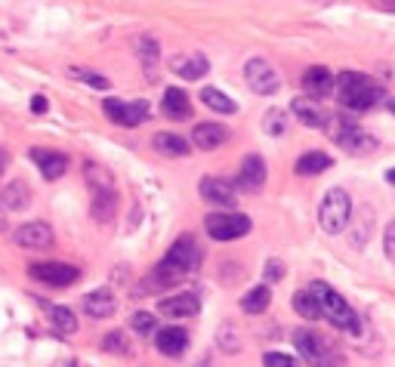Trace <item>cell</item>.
<instances>
[{
	"label": "cell",
	"instance_id": "cell-1",
	"mask_svg": "<svg viewBox=\"0 0 395 367\" xmlns=\"http://www.w3.org/2000/svg\"><path fill=\"white\" fill-rule=\"evenodd\" d=\"M204 262V250L198 247V241L191 235H182L179 241H173V247L167 250V256L151 269V275L146 278L142 290L148 293H161V290H170L176 284H182L189 275H195Z\"/></svg>",
	"mask_w": 395,
	"mask_h": 367
},
{
	"label": "cell",
	"instance_id": "cell-2",
	"mask_svg": "<svg viewBox=\"0 0 395 367\" xmlns=\"http://www.w3.org/2000/svg\"><path fill=\"white\" fill-rule=\"evenodd\" d=\"M334 90L340 105H346L349 112H367L383 99V87L361 71H343L340 78H334Z\"/></svg>",
	"mask_w": 395,
	"mask_h": 367
},
{
	"label": "cell",
	"instance_id": "cell-3",
	"mask_svg": "<svg viewBox=\"0 0 395 367\" xmlns=\"http://www.w3.org/2000/svg\"><path fill=\"white\" fill-rule=\"evenodd\" d=\"M309 293L315 296L318 312H322L324 321H331L334 327L346 330V334H361V321H358L355 309H352V305L343 300L331 284H324V281H312V284H309Z\"/></svg>",
	"mask_w": 395,
	"mask_h": 367
},
{
	"label": "cell",
	"instance_id": "cell-4",
	"mask_svg": "<svg viewBox=\"0 0 395 367\" xmlns=\"http://www.w3.org/2000/svg\"><path fill=\"white\" fill-rule=\"evenodd\" d=\"M324 130H327V136H331L334 142L340 145V148H346L349 155H371V151H377V145H380V142H377V136H371L365 127L343 121L340 115L327 117Z\"/></svg>",
	"mask_w": 395,
	"mask_h": 367
},
{
	"label": "cell",
	"instance_id": "cell-5",
	"mask_svg": "<svg viewBox=\"0 0 395 367\" xmlns=\"http://www.w3.org/2000/svg\"><path fill=\"white\" fill-rule=\"evenodd\" d=\"M352 216V198L346 189H331L322 198V207H318V226L324 228L327 235H340L343 228H346Z\"/></svg>",
	"mask_w": 395,
	"mask_h": 367
},
{
	"label": "cell",
	"instance_id": "cell-6",
	"mask_svg": "<svg viewBox=\"0 0 395 367\" xmlns=\"http://www.w3.org/2000/svg\"><path fill=\"white\" fill-rule=\"evenodd\" d=\"M204 228L213 241H235V238H244L254 228V223H250V216H244V213L223 210V213H210L204 219Z\"/></svg>",
	"mask_w": 395,
	"mask_h": 367
},
{
	"label": "cell",
	"instance_id": "cell-7",
	"mask_svg": "<svg viewBox=\"0 0 395 367\" xmlns=\"http://www.w3.org/2000/svg\"><path fill=\"white\" fill-rule=\"evenodd\" d=\"M244 81L247 87L257 93V96H275V93L281 90V78L278 71L272 68V62H266V59H247L244 62Z\"/></svg>",
	"mask_w": 395,
	"mask_h": 367
},
{
	"label": "cell",
	"instance_id": "cell-8",
	"mask_svg": "<svg viewBox=\"0 0 395 367\" xmlns=\"http://www.w3.org/2000/svg\"><path fill=\"white\" fill-rule=\"evenodd\" d=\"M28 275L37 278L40 284H47V287H71L74 281L81 278V269L65 266V262H35V266L28 269Z\"/></svg>",
	"mask_w": 395,
	"mask_h": 367
},
{
	"label": "cell",
	"instance_id": "cell-9",
	"mask_svg": "<svg viewBox=\"0 0 395 367\" xmlns=\"http://www.w3.org/2000/svg\"><path fill=\"white\" fill-rule=\"evenodd\" d=\"M293 346H297V352L302 355V361L312 364V367H324L327 361H331L327 343L318 334H312V330H306V327L293 334Z\"/></svg>",
	"mask_w": 395,
	"mask_h": 367
},
{
	"label": "cell",
	"instance_id": "cell-10",
	"mask_svg": "<svg viewBox=\"0 0 395 367\" xmlns=\"http://www.w3.org/2000/svg\"><path fill=\"white\" fill-rule=\"evenodd\" d=\"M198 189L207 204H216V207H232L235 204V182H229L223 176H204Z\"/></svg>",
	"mask_w": 395,
	"mask_h": 367
},
{
	"label": "cell",
	"instance_id": "cell-11",
	"mask_svg": "<svg viewBox=\"0 0 395 367\" xmlns=\"http://www.w3.org/2000/svg\"><path fill=\"white\" fill-rule=\"evenodd\" d=\"M263 185H266V161L259 155H247L238 170V189L254 194V192H263Z\"/></svg>",
	"mask_w": 395,
	"mask_h": 367
},
{
	"label": "cell",
	"instance_id": "cell-12",
	"mask_svg": "<svg viewBox=\"0 0 395 367\" xmlns=\"http://www.w3.org/2000/svg\"><path fill=\"white\" fill-rule=\"evenodd\" d=\"M158 312L170 321H179V318H191V315L201 312V303L195 293H176V296H164L158 303Z\"/></svg>",
	"mask_w": 395,
	"mask_h": 367
},
{
	"label": "cell",
	"instance_id": "cell-13",
	"mask_svg": "<svg viewBox=\"0 0 395 367\" xmlns=\"http://www.w3.org/2000/svg\"><path fill=\"white\" fill-rule=\"evenodd\" d=\"M290 115L297 117L300 124H306V127H318V130H324V124H327V115L322 105H318V99L312 96H297L290 102Z\"/></svg>",
	"mask_w": 395,
	"mask_h": 367
},
{
	"label": "cell",
	"instance_id": "cell-14",
	"mask_svg": "<svg viewBox=\"0 0 395 367\" xmlns=\"http://www.w3.org/2000/svg\"><path fill=\"white\" fill-rule=\"evenodd\" d=\"M16 244L19 247H28V250H44V247L53 244V228L47 223H25L13 232Z\"/></svg>",
	"mask_w": 395,
	"mask_h": 367
},
{
	"label": "cell",
	"instance_id": "cell-15",
	"mask_svg": "<svg viewBox=\"0 0 395 367\" xmlns=\"http://www.w3.org/2000/svg\"><path fill=\"white\" fill-rule=\"evenodd\" d=\"M173 74H179L182 81H201L210 71V62L204 53H179L170 59Z\"/></svg>",
	"mask_w": 395,
	"mask_h": 367
},
{
	"label": "cell",
	"instance_id": "cell-16",
	"mask_svg": "<svg viewBox=\"0 0 395 367\" xmlns=\"http://www.w3.org/2000/svg\"><path fill=\"white\" fill-rule=\"evenodd\" d=\"M31 161L37 164V170L44 173L47 182H53V179H59L69 170V158L62 155V151H53V148H31L28 151Z\"/></svg>",
	"mask_w": 395,
	"mask_h": 367
},
{
	"label": "cell",
	"instance_id": "cell-17",
	"mask_svg": "<svg viewBox=\"0 0 395 367\" xmlns=\"http://www.w3.org/2000/svg\"><path fill=\"white\" fill-rule=\"evenodd\" d=\"M302 90H306V96H312V99H324L327 93H334V74H331V68L309 65L306 71H302Z\"/></svg>",
	"mask_w": 395,
	"mask_h": 367
},
{
	"label": "cell",
	"instance_id": "cell-18",
	"mask_svg": "<svg viewBox=\"0 0 395 367\" xmlns=\"http://www.w3.org/2000/svg\"><path fill=\"white\" fill-rule=\"evenodd\" d=\"M155 346L167 358H179L189 349V334L182 327H161L155 330Z\"/></svg>",
	"mask_w": 395,
	"mask_h": 367
},
{
	"label": "cell",
	"instance_id": "cell-19",
	"mask_svg": "<svg viewBox=\"0 0 395 367\" xmlns=\"http://www.w3.org/2000/svg\"><path fill=\"white\" fill-rule=\"evenodd\" d=\"M225 139H229V127L213 124V121H204V124H198L195 130H191V142H195V148H201V151L220 148Z\"/></svg>",
	"mask_w": 395,
	"mask_h": 367
},
{
	"label": "cell",
	"instance_id": "cell-20",
	"mask_svg": "<svg viewBox=\"0 0 395 367\" xmlns=\"http://www.w3.org/2000/svg\"><path fill=\"white\" fill-rule=\"evenodd\" d=\"M161 112L170 117V121H189V117H191V102L186 96V90L167 87L164 90V102H161Z\"/></svg>",
	"mask_w": 395,
	"mask_h": 367
},
{
	"label": "cell",
	"instance_id": "cell-21",
	"mask_svg": "<svg viewBox=\"0 0 395 367\" xmlns=\"http://www.w3.org/2000/svg\"><path fill=\"white\" fill-rule=\"evenodd\" d=\"M117 309V303H114V293L112 290H93V293H87L83 296V312L90 315V318H96V321H102V318H112Z\"/></svg>",
	"mask_w": 395,
	"mask_h": 367
},
{
	"label": "cell",
	"instance_id": "cell-22",
	"mask_svg": "<svg viewBox=\"0 0 395 367\" xmlns=\"http://www.w3.org/2000/svg\"><path fill=\"white\" fill-rule=\"evenodd\" d=\"M371 226H374V207L371 204H365L355 216H349V223H346V232L352 238V247H365L367 244V235H371Z\"/></svg>",
	"mask_w": 395,
	"mask_h": 367
},
{
	"label": "cell",
	"instance_id": "cell-23",
	"mask_svg": "<svg viewBox=\"0 0 395 367\" xmlns=\"http://www.w3.org/2000/svg\"><path fill=\"white\" fill-rule=\"evenodd\" d=\"M93 192V204H90V213H93L96 223H112L117 213V192L114 189H90Z\"/></svg>",
	"mask_w": 395,
	"mask_h": 367
},
{
	"label": "cell",
	"instance_id": "cell-24",
	"mask_svg": "<svg viewBox=\"0 0 395 367\" xmlns=\"http://www.w3.org/2000/svg\"><path fill=\"white\" fill-rule=\"evenodd\" d=\"M151 145H155V151H161L167 158H186L189 155V142L176 133H158L155 139H151Z\"/></svg>",
	"mask_w": 395,
	"mask_h": 367
},
{
	"label": "cell",
	"instance_id": "cell-25",
	"mask_svg": "<svg viewBox=\"0 0 395 367\" xmlns=\"http://www.w3.org/2000/svg\"><path fill=\"white\" fill-rule=\"evenodd\" d=\"M136 56H139V62L146 65L148 78L155 81V65H158V59H161V47H158V40L148 37V34L136 37Z\"/></svg>",
	"mask_w": 395,
	"mask_h": 367
},
{
	"label": "cell",
	"instance_id": "cell-26",
	"mask_svg": "<svg viewBox=\"0 0 395 367\" xmlns=\"http://www.w3.org/2000/svg\"><path fill=\"white\" fill-rule=\"evenodd\" d=\"M201 102H204L210 112H216V115H235V112H238L235 99H229L225 93L213 90V87H204V90H201Z\"/></svg>",
	"mask_w": 395,
	"mask_h": 367
},
{
	"label": "cell",
	"instance_id": "cell-27",
	"mask_svg": "<svg viewBox=\"0 0 395 367\" xmlns=\"http://www.w3.org/2000/svg\"><path fill=\"white\" fill-rule=\"evenodd\" d=\"M269 303H272V293H269L266 284L247 290V293L241 296V309H244L247 315H263V312L269 309Z\"/></svg>",
	"mask_w": 395,
	"mask_h": 367
},
{
	"label": "cell",
	"instance_id": "cell-28",
	"mask_svg": "<svg viewBox=\"0 0 395 367\" xmlns=\"http://www.w3.org/2000/svg\"><path fill=\"white\" fill-rule=\"evenodd\" d=\"M334 161L324 155V151H306L300 161H297V173L300 176H315V173H324Z\"/></svg>",
	"mask_w": 395,
	"mask_h": 367
},
{
	"label": "cell",
	"instance_id": "cell-29",
	"mask_svg": "<svg viewBox=\"0 0 395 367\" xmlns=\"http://www.w3.org/2000/svg\"><path fill=\"white\" fill-rule=\"evenodd\" d=\"M83 179H87L90 189H114V176L102 164H96V161L83 164Z\"/></svg>",
	"mask_w": 395,
	"mask_h": 367
},
{
	"label": "cell",
	"instance_id": "cell-30",
	"mask_svg": "<svg viewBox=\"0 0 395 367\" xmlns=\"http://www.w3.org/2000/svg\"><path fill=\"white\" fill-rule=\"evenodd\" d=\"M4 204L10 210H25L31 204V194H28V185L22 182V179H13L10 185L4 189Z\"/></svg>",
	"mask_w": 395,
	"mask_h": 367
},
{
	"label": "cell",
	"instance_id": "cell-31",
	"mask_svg": "<svg viewBox=\"0 0 395 367\" xmlns=\"http://www.w3.org/2000/svg\"><path fill=\"white\" fill-rule=\"evenodd\" d=\"M49 312V321H53L56 330H62V334H74L78 330V318H74L71 309H65V305H47Z\"/></svg>",
	"mask_w": 395,
	"mask_h": 367
},
{
	"label": "cell",
	"instance_id": "cell-32",
	"mask_svg": "<svg viewBox=\"0 0 395 367\" xmlns=\"http://www.w3.org/2000/svg\"><path fill=\"white\" fill-rule=\"evenodd\" d=\"M290 305H293V312H297V315H302V318H306V321H315V318H322V312H318V303H315V296L309 293V290H300V293H293Z\"/></svg>",
	"mask_w": 395,
	"mask_h": 367
},
{
	"label": "cell",
	"instance_id": "cell-33",
	"mask_svg": "<svg viewBox=\"0 0 395 367\" xmlns=\"http://www.w3.org/2000/svg\"><path fill=\"white\" fill-rule=\"evenodd\" d=\"M148 117V102H124V108H121V127H139L142 121Z\"/></svg>",
	"mask_w": 395,
	"mask_h": 367
},
{
	"label": "cell",
	"instance_id": "cell-34",
	"mask_svg": "<svg viewBox=\"0 0 395 367\" xmlns=\"http://www.w3.org/2000/svg\"><path fill=\"white\" fill-rule=\"evenodd\" d=\"M216 343H220V349L225 355H238L241 352V339H238V334H235V324L225 321L223 327L216 330Z\"/></svg>",
	"mask_w": 395,
	"mask_h": 367
},
{
	"label": "cell",
	"instance_id": "cell-35",
	"mask_svg": "<svg viewBox=\"0 0 395 367\" xmlns=\"http://www.w3.org/2000/svg\"><path fill=\"white\" fill-rule=\"evenodd\" d=\"M130 327L136 330L139 337H151L158 330V318H155V315H148V312H136L130 318Z\"/></svg>",
	"mask_w": 395,
	"mask_h": 367
},
{
	"label": "cell",
	"instance_id": "cell-36",
	"mask_svg": "<svg viewBox=\"0 0 395 367\" xmlns=\"http://www.w3.org/2000/svg\"><path fill=\"white\" fill-rule=\"evenodd\" d=\"M69 74L71 78H81L87 87H93V90H108L112 87V81L102 78V74H96V71H83V68H69Z\"/></svg>",
	"mask_w": 395,
	"mask_h": 367
},
{
	"label": "cell",
	"instance_id": "cell-37",
	"mask_svg": "<svg viewBox=\"0 0 395 367\" xmlns=\"http://www.w3.org/2000/svg\"><path fill=\"white\" fill-rule=\"evenodd\" d=\"M102 349H105L108 355H130V339L114 330V334H108L102 339Z\"/></svg>",
	"mask_w": 395,
	"mask_h": 367
},
{
	"label": "cell",
	"instance_id": "cell-38",
	"mask_svg": "<svg viewBox=\"0 0 395 367\" xmlns=\"http://www.w3.org/2000/svg\"><path fill=\"white\" fill-rule=\"evenodd\" d=\"M263 130H266L269 136H284V130H288V121H284V115L278 112V108L266 112V117H263Z\"/></svg>",
	"mask_w": 395,
	"mask_h": 367
},
{
	"label": "cell",
	"instance_id": "cell-39",
	"mask_svg": "<svg viewBox=\"0 0 395 367\" xmlns=\"http://www.w3.org/2000/svg\"><path fill=\"white\" fill-rule=\"evenodd\" d=\"M263 367H297V358H290L284 352H266L263 355Z\"/></svg>",
	"mask_w": 395,
	"mask_h": 367
},
{
	"label": "cell",
	"instance_id": "cell-40",
	"mask_svg": "<svg viewBox=\"0 0 395 367\" xmlns=\"http://www.w3.org/2000/svg\"><path fill=\"white\" fill-rule=\"evenodd\" d=\"M383 247H386V256L395 262V219H389V226L383 232Z\"/></svg>",
	"mask_w": 395,
	"mask_h": 367
},
{
	"label": "cell",
	"instance_id": "cell-41",
	"mask_svg": "<svg viewBox=\"0 0 395 367\" xmlns=\"http://www.w3.org/2000/svg\"><path fill=\"white\" fill-rule=\"evenodd\" d=\"M284 278V262L281 260H269L266 262V281H272V284H275V281H281Z\"/></svg>",
	"mask_w": 395,
	"mask_h": 367
},
{
	"label": "cell",
	"instance_id": "cell-42",
	"mask_svg": "<svg viewBox=\"0 0 395 367\" xmlns=\"http://www.w3.org/2000/svg\"><path fill=\"white\" fill-rule=\"evenodd\" d=\"M47 108H49L47 96H35V99H31V112H35V115H44Z\"/></svg>",
	"mask_w": 395,
	"mask_h": 367
},
{
	"label": "cell",
	"instance_id": "cell-43",
	"mask_svg": "<svg viewBox=\"0 0 395 367\" xmlns=\"http://www.w3.org/2000/svg\"><path fill=\"white\" fill-rule=\"evenodd\" d=\"M6 167H10V155L0 148V173H6Z\"/></svg>",
	"mask_w": 395,
	"mask_h": 367
},
{
	"label": "cell",
	"instance_id": "cell-44",
	"mask_svg": "<svg viewBox=\"0 0 395 367\" xmlns=\"http://www.w3.org/2000/svg\"><path fill=\"white\" fill-rule=\"evenodd\" d=\"M386 179H389V182H392V185H395V167H392V170H389V173H386Z\"/></svg>",
	"mask_w": 395,
	"mask_h": 367
},
{
	"label": "cell",
	"instance_id": "cell-45",
	"mask_svg": "<svg viewBox=\"0 0 395 367\" xmlns=\"http://www.w3.org/2000/svg\"><path fill=\"white\" fill-rule=\"evenodd\" d=\"M0 228H6V216H4V210H0Z\"/></svg>",
	"mask_w": 395,
	"mask_h": 367
},
{
	"label": "cell",
	"instance_id": "cell-46",
	"mask_svg": "<svg viewBox=\"0 0 395 367\" xmlns=\"http://www.w3.org/2000/svg\"><path fill=\"white\" fill-rule=\"evenodd\" d=\"M59 367H78V364H74V361H65V364H59Z\"/></svg>",
	"mask_w": 395,
	"mask_h": 367
},
{
	"label": "cell",
	"instance_id": "cell-47",
	"mask_svg": "<svg viewBox=\"0 0 395 367\" xmlns=\"http://www.w3.org/2000/svg\"><path fill=\"white\" fill-rule=\"evenodd\" d=\"M389 112L395 115V99H389Z\"/></svg>",
	"mask_w": 395,
	"mask_h": 367
}]
</instances>
